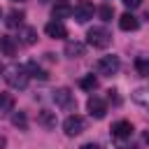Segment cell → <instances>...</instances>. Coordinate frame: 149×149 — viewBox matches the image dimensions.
I'll list each match as a JSON object with an SVG mask.
<instances>
[{
    "label": "cell",
    "instance_id": "cell-14",
    "mask_svg": "<svg viewBox=\"0 0 149 149\" xmlns=\"http://www.w3.org/2000/svg\"><path fill=\"white\" fill-rule=\"evenodd\" d=\"M0 51H2L5 56H16V42H14V37L2 35V37H0Z\"/></svg>",
    "mask_w": 149,
    "mask_h": 149
},
{
    "label": "cell",
    "instance_id": "cell-19",
    "mask_svg": "<svg viewBox=\"0 0 149 149\" xmlns=\"http://www.w3.org/2000/svg\"><path fill=\"white\" fill-rule=\"evenodd\" d=\"M12 123H14L16 128L26 130V128H28V116H26V112H14V114H12Z\"/></svg>",
    "mask_w": 149,
    "mask_h": 149
},
{
    "label": "cell",
    "instance_id": "cell-24",
    "mask_svg": "<svg viewBox=\"0 0 149 149\" xmlns=\"http://www.w3.org/2000/svg\"><path fill=\"white\" fill-rule=\"evenodd\" d=\"M81 149H100L95 142H86V144H81Z\"/></svg>",
    "mask_w": 149,
    "mask_h": 149
},
{
    "label": "cell",
    "instance_id": "cell-9",
    "mask_svg": "<svg viewBox=\"0 0 149 149\" xmlns=\"http://www.w3.org/2000/svg\"><path fill=\"white\" fill-rule=\"evenodd\" d=\"M44 33H47V37H54V40H63V37H68V28L61 23V21H49L47 26H44Z\"/></svg>",
    "mask_w": 149,
    "mask_h": 149
},
{
    "label": "cell",
    "instance_id": "cell-7",
    "mask_svg": "<svg viewBox=\"0 0 149 149\" xmlns=\"http://www.w3.org/2000/svg\"><path fill=\"white\" fill-rule=\"evenodd\" d=\"M86 109H88V114H91L93 119H102V116L107 114V102H105L102 98H98V95H91V98L86 100Z\"/></svg>",
    "mask_w": 149,
    "mask_h": 149
},
{
    "label": "cell",
    "instance_id": "cell-5",
    "mask_svg": "<svg viewBox=\"0 0 149 149\" xmlns=\"http://www.w3.org/2000/svg\"><path fill=\"white\" fill-rule=\"evenodd\" d=\"M84 128H86V121H84V116H79V114H70V116L63 121V130H65V135H70V137L79 135Z\"/></svg>",
    "mask_w": 149,
    "mask_h": 149
},
{
    "label": "cell",
    "instance_id": "cell-8",
    "mask_svg": "<svg viewBox=\"0 0 149 149\" xmlns=\"http://www.w3.org/2000/svg\"><path fill=\"white\" fill-rule=\"evenodd\" d=\"M130 135H133V123H130V121L121 119V121L112 123V137H116V140H126V137H130Z\"/></svg>",
    "mask_w": 149,
    "mask_h": 149
},
{
    "label": "cell",
    "instance_id": "cell-28",
    "mask_svg": "<svg viewBox=\"0 0 149 149\" xmlns=\"http://www.w3.org/2000/svg\"><path fill=\"white\" fill-rule=\"evenodd\" d=\"M14 2H23V0H14Z\"/></svg>",
    "mask_w": 149,
    "mask_h": 149
},
{
    "label": "cell",
    "instance_id": "cell-4",
    "mask_svg": "<svg viewBox=\"0 0 149 149\" xmlns=\"http://www.w3.org/2000/svg\"><path fill=\"white\" fill-rule=\"evenodd\" d=\"M93 14H95V7H93L91 0H79V2L72 7V16H74L79 23H86L88 19H93Z\"/></svg>",
    "mask_w": 149,
    "mask_h": 149
},
{
    "label": "cell",
    "instance_id": "cell-3",
    "mask_svg": "<svg viewBox=\"0 0 149 149\" xmlns=\"http://www.w3.org/2000/svg\"><path fill=\"white\" fill-rule=\"evenodd\" d=\"M119 68H121V63H119L116 56H102V58L95 61V72H98V74H105V77L116 74Z\"/></svg>",
    "mask_w": 149,
    "mask_h": 149
},
{
    "label": "cell",
    "instance_id": "cell-6",
    "mask_svg": "<svg viewBox=\"0 0 149 149\" xmlns=\"http://www.w3.org/2000/svg\"><path fill=\"white\" fill-rule=\"evenodd\" d=\"M54 102H56V107H61V109H72V107H74V95H72L70 88L61 86V88L54 91Z\"/></svg>",
    "mask_w": 149,
    "mask_h": 149
},
{
    "label": "cell",
    "instance_id": "cell-25",
    "mask_svg": "<svg viewBox=\"0 0 149 149\" xmlns=\"http://www.w3.org/2000/svg\"><path fill=\"white\" fill-rule=\"evenodd\" d=\"M5 144H7V140H5V137H0V149H2Z\"/></svg>",
    "mask_w": 149,
    "mask_h": 149
},
{
    "label": "cell",
    "instance_id": "cell-12",
    "mask_svg": "<svg viewBox=\"0 0 149 149\" xmlns=\"http://www.w3.org/2000/svg\"><path fill=\"white\" fill-rule=\"evenodd\" d=\"M51 16H54L56 21L72 16V5H68V2H56V5H54V9H51Z\"/></svg>",
    "mask_w": 149,
    "mask_h": 149
},
{
    "label": "cell",
    "instance_id": "cell-11",
    "mask_svg": "<svg viewBox=\"0 0 149 149\" xmlns=\"http://www.w3.org/2000/svg\"><path fill=\"white\" fill-rule=\"evenodd\" d=\"M119 28L121 30H137L140 28V19L135 16V14H130V12H126V14H121L119 16Z\"/></svg>",
    "mask_w": 149,
    "mask_h": 149
},
{
    "label": "cell",
    "instance_id": "cell-27",
    "mask_svg": "<svg viewBox=\"0 0 149 149\" xmlns=\"http://www.w3.org/2000/svg\"><path fill=\"white\" fill-rule=\"evenodd\" d=\"M40 2H49V0H40Z\"/></svg>",
    "mask_w": 149,
    "mask_h": 149
},
{
    "label": "cell",
    "instance_id": "cell-15",
    "mask_svg": "<svg viewBox=\"0 0 149 149\" xmlns=\"http://www.w3.org/2000/svg\"><path fill=\"white\" fill-rule=\"evenodd\" d=\"M19 37H21L23 44H35V40H37V30L30 28V26H21V28H19Z\"/></svg>",
    "mask_w": 149,
    "mask_h": 149
},
{
    "label": "cell",
    "instance_id": "cell-20",
    "mask_svg": "<svg viewBox=\"0 0 149 149\" xmlns=\"http://www.w3.org/2000/svg\"><path fill=\"white\" fill-rule=\"evenodd\" d=\"M135 70H137V74L149 77V61L147 58H135Z\"/></svg>",
    "mask_w": 149,
    "mask_h": 149
},
{
    "label": "cell",
    "instance_id": "cell-17",
    "mask_svg": "<svg viewBox=\"0 0 149 149\" xmlns=\"http://www.w3.org/2000/svg\"><path fill=\"white\" fill-rule=\"evenodd\" d=\"M14 109V95L12 93H0V114H7V112H12Z\"/></svg>",
    "mask_w": 149,
    "mask_h": 149
},
{
    "label": "cell",
    "instance_id": "cell-16",
    "mask_svg": "<svg viewBox=\"0 0 149 149\" xmlns=\"http://www.w3.org/2000/svg\"><path fill=\"white\" fill-rule=\"evenodd\" d=\"M26 68V72H28V77H35V79H47L49 74H47V70L42 68V65H37V63H28V65H23Z\"/></svg>",
    "mask_w": 149,
    "mask_h": 149
},
{
    "label": "cell",
    "instance_id": "cell-26",
    "mask_svg": "<svg viewBox=\"0 0 149 149\" xmlns=\"http://www.w3.org/2000/svg\"><path fill=\"white\" fill-rule=\"evenodd\" d=\"M144 142H147V144H149V130H147V133H144Z\"/></svg>",
    "mask_w": 149,
    "mask_h": 149
},
{
    "label": "cell",
    "instance_id": "cell-23",
    "mask_svg": "<svg viewBox=\"0 0 149 149\" xmlns=\"http://www.w3.org/2000/svg\"><path fill=\"white\" fill-rule=\"evenodd\" d=\"M123 5H126L128 9H137V7L142 5V0H123Z\"/></svg>",
    "mask_w": 149,
    "mask_h": 149
},
{
    "label": "cell",
    "instance_id": "cell-10",
    "mask_svg": "<svg viewBox=\"0 0 149 149\" xmlns=\"http://www.w3.org/2000/svg\"><path fill=\"white\" fill-rule=\"evenodd\" d=\"M37 123H40L42 128H47V130H54V128H56V123H58V119H56V112L40 109V112H37Z\"/></svg>",
    "mask_w": 149,
    "mask_h": 149
},
{
    "label": "cell",
    "instance_id": "cell-22",
    "mask_svg": "<svg viewBox=\"0 0 149 149\" xmlns=\"http://www.w3.org/2000/svg\"><path fill=\"white\" fill-rule=\"evenodd\" d=\"M95 12H98V16H100L102 21H109V19L114 16V9H112L109 5H102V7H98Z\"/></svg>",
    "mask_w": 149,
    "mask_h": 149
},
{
    "label": "cell",
    "instance_id": "cell-1",
    "mask_svg": "<svg viewBox=\"0 0 149 149\" xmlns=\"http://www.w3.org/2000/svg\"><path fill=\"white\" fill-rule=\"evenodd\" d=\"M28 72H26V68L23 65H9L7 70H5V81L12 86V88H26L28 86Z\"/></svg>",
    "mask_w": 149,
    "mask_h": 149
},
{
    "label": "cell",
    "instance_id": "cell-2",
    "mask_svg": "<svg viewBox=\"0 0 149 149\" xmlns=\"http://www.w3.org/2000/svg\"><path fill=\"white\" fill-rule=\"evenodd\" d=\"M86 40H88L91 47L105 49V47H109V42H112V33H109L107 28H102V26H93V28H88Z\"/></svg>",
    "mask_w": 149,
    "mask_h": 149
},
{
    "label": "cell",
    "instance_id": "cell-18",
    "mask_svg": "<svg viewBox=\"0 0 149 149\" xmlns=\"http://www.w3.org/2000/svg\"><path fill=\"white\" fill-rule=\"evenodd\" d=\"M5 23H7L9 28H16V26L21 28V23H23V12H16V9H14V12H9Z\"/></svg>",
    "mask_w": 149,
    "mask_h": 149
},
{
    "label": "cell",
    "instance_id": "cell-21",
    "mask_svg": "<svg viewBox=\"0 0 149 149\" xmlns=\"http://www.w3.org/2000/svg\"><path fill=\"white\" fill-rule=\"evenodd\" d=\"M79 86H81L84 91H93V88L98 86V79H95L93 74H86V77H84V79L79 81Z\"/></svg>",
    "mask_w": 149,
    "mask_h": 149
},
{
    "label": "cell",
    "instance_id": "cell-13",
    "mask_svg": "<svg viewBox=\"0 0 149 149\" xmlns=\"http://www.w3.org/2000/svg\"><path fill=\"white\" fill-rule=\"evenodd\" d=\"M84 51H86V44H81V42H68L65 44V56L68 58H81Z\"/></svg>",
    "mask_w": 149,
    "mask_h": 149
}]
</instances>
